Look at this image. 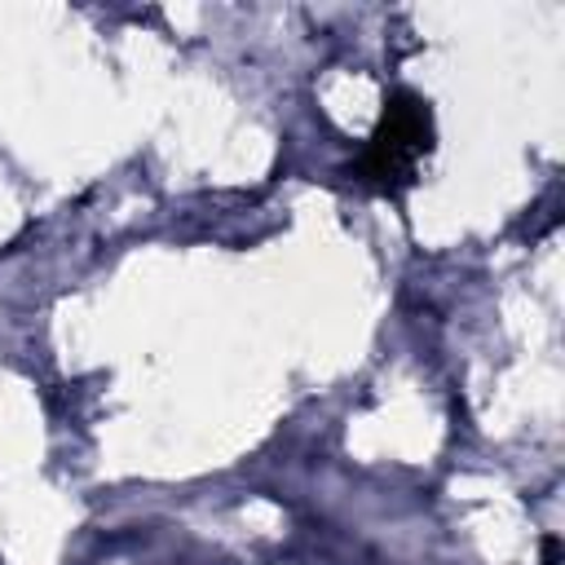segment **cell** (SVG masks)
<instances>
[{"label":"cell","instance_id":"6da1fadb","mask_svg":"<svg viewBox=\"0 0 565 565\" xmlns=\"http://www.w3.org/2000/svg\"><path fill=\"white\" fill-rule=\"evenodd\" d=\"M433 106L428 97H419L415 88H393L384 97V110H380V124L375 132L366 137L358 163H353V177L380 194H406L419 177V159L433 154Z\"/></svg>","mask_w":565,"mask_h":565}]
</instances>
